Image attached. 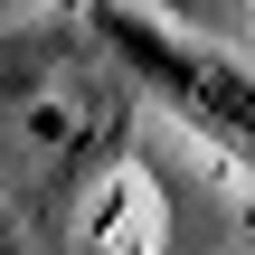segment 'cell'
I'll use <instances>...</instances> for the list:
<instances>
[{"mask_svg":"<svg viewBox=\"0 0 255 255\" xmlns=\"http://www.w3.org/2000/svg\"><path fill=\"white\" fill-rule=\"evenodd\" d=\"M123 142V104L95 66H38L0 95V170L28 199H66L95 180V161H114Z\"/></svg>","mask_w":255,"mask_h":255,"instance_id":"6da1fadb","label":"cell"},{"mask_svg":"<svg viewBox=\"0 0 255 255\" xmlns=\"http://www.w3.org/2000/svg\"><path fill=\"white\" fill-rule=\"evenodd\" d=\"M95 38H104L180 123H199L218 151H237L255 170V66L246 57H227V47H208V38H189V28L151 19V9H123V0L95 9Z\"/></svg>","mask_w":255,"mask_h":255,"instance_id":"7a4b0ae2","label":"cell"},{"mask_svg":"<svg viewBox=\"0 0 255 255\" xmlns=\"http://www.w3.org/2000/svg\"><path fill=\"white\" fill-rule=\"evenodd\" d=\"M85 255H161V189L142 170H114L85 208Z\"/></svg>","mask_w":255,"mask_h":255,"instance_id":"3957f363","label":"cell"}]
</instances>
